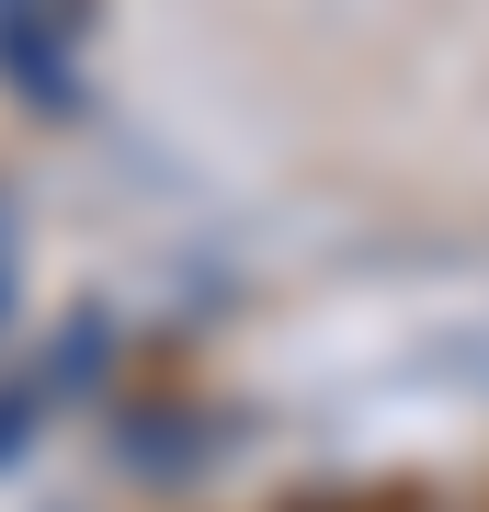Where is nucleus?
Masks as SVG:
<instances>
[{
	"label": "nucleus",
	"instance_id": "1",
	"mask_svg": "<svg viewBox=\"0 0 489 512\" xmlns=\"http://www.w3.org/2000/svg\"><path fill=\"white\" fill-rule=\"evenodd\" d=\"M103 342H114V330L80 308V319L35 353V365H12V376H0V467H23V456L57 433V421L91 399V376H103Z\"/></svg>",
	"mask_w": 489,
	"mask_h": 512
},
{
	"label": "nucleus",
	"instance_id": "2",
	"mask_svg": "<svg viewBox=\"0 0 489 512\" xmlns=\"http://www.w3.org/2000/svg\"><path fill=\"white\" fill-rule=\"evenodd\" d=\"M0 92L46 126L80 114V0H0Z\"/></svg>",
	"mask_w": 489,
	"mask_h": 512
},
{
	"label": "nucleus",
	"instance_id": "3",
	"mask_svg": "<svg viewBox=\"0 0 489 512\" xmlns=\"http://www.w3.org/2000/svg\"><path fill=\"white\" fill-rule=\"evenodd\" d=\"M12 296H23V217H12V194H0V330H12Z\"/></svg>",
	"mask_w": 489,
	"mask_h": 512
}]
</instances>
